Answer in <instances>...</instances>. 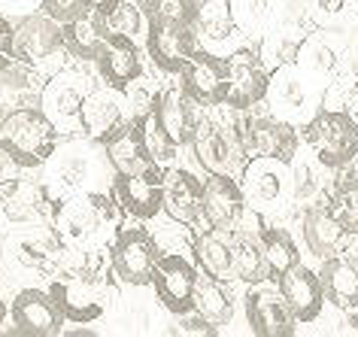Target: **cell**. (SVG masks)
<instances>
[{
    "label": "cell",
    "instance_id": "cell-1",
    "mask_svg": "<svg viewBox=\"0 0 358 337\" xmlns=\"http://www.w3.org/2000/svg\"><path fill=\"white\" fill-rule=\"evenodd\" d=\"M101 250L88 252L85 259L73 264H64L55 271L52 280V298L64 310V319L70 322H94L101 319L115 301V282H113V261H106Z\"/></svg>",
    "mask_w": 358,
    "mask_h": 337
},
{
    "label": "cell",
    "instance_id": "cell-2",
    "mask_svg": "<svg viewBox=\"0 0 358 337\" xmlns=\"http://www.w3.org/2000/svg\"><path fill=\"white\" fill-rule=\"evenodd\" d=\"M119 225V201L113 192H83L55 207V234L67 250H101L110 228Z\"/></svg>",
    "mask_w": 358,
    "mask_h": 337
},
{
    "label": "cell",
    "instance_id": "cell-3",
    "mask_svg": "<svg viewBox=\"0 0 358 337\" xmlns=\"http://www.w3.org/2000/svg\"><path fill=\"white\" fill-rule=\"evenodd\" d=\"M110 164L106 155H97V149L92 143H83V140H70V143L61 146L49 155L46 176H43V192L46 198L55 203L73 198V194L83 192H101V176ZM113 167V164H110Z\"/></svg>",
    "mask_w": 358,
    "mask_h": 337
},
{
    "label": "cell",
    "instance_id": "cell-4",
    "mask_svg": "<svg viewBox=\"0 0 358 337\" xmlns=\"http://www.w3.org/2000/svg\"><path fill=\"white\" fill-rule=\"evenodd\" d=\"M322 97H325V83L310 76L294 61H285V64L271 70L264 103L273 116L303 128L322 110Z\"/></svg>",
    "mask_w": 358,
    "mask_h": 337
},
{
    "label": "cell",
    "instance_id": "cell-5",
    "mask_svg": "<svg viewBox=\"0 0 358 337\" xmlns=\"http://www.w3.org/2000/svg\"><path fill=\"white\" fill-rule=\"evenodd\" d=\"M0 146L22 167H43L58 149V128L40 106H19L0 122Z\"/></svg>",
    "mask_w": 358,
    "mask_h": 337
},
{
    "label": "cell",
    "instance_id": "cell-6",
    "mask_svg": "<svg viewBox=\"0 0 358 337\" xmlns=\"http://www.w3.org/2000/svg\"><path fill=\"white\" fill-rule=\"evenodd\" d=\"M303 143L310 146L313 158L322 167L340 171V167L352 164L358 152V122L343 110H322L303 125Z\"/></svg>",
    "mask_w": 358,
    "mask_h": 337
},
{
    "label": "cell",
    "instance_id": "cell-7",
    "mask_svg": "<svg viewBox=\"0 0 358 337\" xmlns=\"http://www.w3.org/2000/svg\"><path fill=\"white\" fill-rule=\"evenodd\" d=\"M240 173H243V182H240L243 198L258 216L289 207V201L294 198L289 162H280L271 155H252Z\"/></svg>",
    "mask_w": 358,
    "mask_h": 337
},
{
    "label": "cell",
    "instance_id": "cell-8",
    "mask_svg": "<svg viewBox=\"0 0 358 337\" xmlns=\"http://www.w3.org/2000/svg\"><path fill=\"white\" fill-rule=\"evenodd\" d=\"M85 73L76 70H61L58 76H52L40 97V110L52 119V125L58 128V134H73L83 131V103L88 92H92Z\"/></svg>",
    "mask_w": 358,
    "mask_h": 337
},
{
    "label": "cell",
    "instance_id": "cell-9",
    "mask_svg": "<svg viewBox=\"0 0 358 337\" xmlns=\"http://www.w3.org/2000/svg\"><path fill=\"white\" fill-rule=\"evenodd\" d=\"M243 307H246V322L258 337H292L298 331V319L292 316L276 282H267V280L249 282L243 295Z\"/></svg>",
    "mask_w": 358,
    "mask_h": 337
},
{
    "label": "cell",
    "instance_id": "cell-10",
    "mask_svg": "<svg viewBox=\"0 0 358 337\" xmlns=\"http://www.w3.org/2000/svg\"><path fill=\"white\" fill-rule=\"evenodd\" d=\"M115 277L128 286H149L158 261V243L146 228H119L110 246Z\"/></svg>",
    "mask_w": 358,
    "mask_h": 337
},
{
    "label": "cell",
    "instance_id": "cell-11",
    "mask_svg": "<svg viewBox=\"0 0 358 337\" xmlns=\"http://www.w3.org/2000/svg\"><path fill=\"white\" fill-rule=\"evenodd\" d=\"M194 49H198L194 24L179 19H158V15L146 22V52L164 73H179Z\"/></svg>",
    "mask_w": 358,
    "mask_h": 337
},
{
    "label": "cell",
    "instance_id": "cell-12",
    "mask_svg": "<svg viewBox=\"0 0 358 337\" xmlns=\"http://www.w3.org/2000/svg\"><path fill=\"white\" fill-rule=\"evenodd\" d=\"M194 282H198V271L192 261L179 252L158 255L155 273H152V286L161 301V307L173 316H185L194 310Z\"/></svg>",
    "mask_w": 358,
    "mask_h": 337
},
{
    "label": "cell",
    "instance_id": "cell-13",
    "mask_svg": "<svg viewBox=\"0 0 358 337\" xmlns=\"http://www.w3.org/2000/svg\"><path fill=\"white\" fill-rule=\"evenodd\" d=\"M192 146H194V155H198V162L207 173L234 176L237 171H243V164H246L240 146L234 143V137L228 134L219 119L198 116V122H194Z\"/></svg>",
    "mask_w": 358,
    "mask_h": 337
},
{
    "label": "cell",
    "instance_id": "cell-14",
    "mask_svg": "<svg viewBox=\"0 0 358 337\" xmlns=\"http://www.w3.org/2000/svg\"><path fill=\"white\" fill-rule=\"evenodd\" d=\"M13 331L10 334H24V337H58L64 334V310L52 298V292L43 289H24L15 295L13 307Z\"/></svg>",
    "mask_w": 358,
    "mask_h": 337
},
{
    "label": "cell",
    "instance_id": "cell-15",
    "mask_svg": "<svg viewBox=\"0 0 358 337\" xmlns=\"http://www.w3.org/2000/svg\"><path fill=\"white\" fill-rule=\"evenodd\" d=\"M64 49V31L61 22L52 19L49 13H34L19 19L13 31V52L15 61L22 64H46L49 58H55Z\"/></svg>",
    "mask_w": 358,
    "mask_h": 337
},
{
    "label": "cell",
    "instance_id": "cell-16",
    "mask_svg": "<svg viewBox=\"0 0 358 337\" xmlns=\"http://www.w3.org/2000/svg\"><path fill=\"white\" fill-rule=\"evenodd\" d=\"M131 106L128 97L119 88L106 85L92 88L83 103V134H88L97 143H106L110 137H115L122 128L131 125Z\"/></svg>",
    "mask_w": 358,
    "mask_h": 337
},
{
    "label": "cell",
    "instance_id": "cell-17",
    "mask_svg": "<svg viewBox=\"0 0 358 337\" xmlns=\"http://www.w3.org/2000/svg\"><path fill=\"white\" fill-rule=\"evenodd\" d=\"M164 167L149 164L137 173H113V194L124 213L134 219H155L161 213Z\"/></svg>",
    "mask_w": 358,
    "mask_h": 337
},
{
    "label": "cell",
    "instance_id": "cell-18",
    "mask_svg": "<svg viewBox=\"0 0 358 337\" xmlns=\"http://www.w3.org/2000/svg\"><path fill=\"white\" fill-rule=\"evenodd\" d=\"M182 88L189 92V97L201 106H219L225 101L228 92V70H225V58L213 55L207 49H194L192 58L179 70Z\"/></svg>",
    "mask_w": 358,
    "mask_h": 337
},
{
    "label": "cell",
    "instance_id": "cell-19",
    "mask_svg": "<svg viewBox=\"0 0 358 337\" xmlns=\"http://www.w3.org/2000/svg\"><path fill=\"white\" fill-rule=\"evenodd\" d=\"M161 210L185 228L207 225V219H203V182L192 171H182V167H164Z\"/></svg>",
    "mask_w": 358,
    "mask_h": 337
},
{
    "label": "cell",
    "instance_id": "cell-20",
    "mask_svg": "<svg viewBox=\"0 0 358 337\" xmlns=\"http://www.w3.org/2000/svg\"><path fill=\"white\" fill-rule=\"evenodd\" d=\"M225 70H228V92L222 103L231 106H255L264 101L267 92V79L271 70L264 67L262 55H255L252 49H234L231 55H225Z\"/></svg>",
    "mask_w": 358,
    "mask_h": 337
},
{
    "label": "cell",
    "instance_id": "cell-21",
    "mask_svg": "<svg viewBox=\"0 0 358 337\" xmlns=\"http://www.w3.org/2000/svg\"><path fill=\"white\" fill-rule=\"evenodd\" d=\"M243 37L246 34L237 28L228 0H201L198 15H194V40L201 49L225 58L243 46Z\"/></svg>",
    "mask_w": 358,
    "mask_h": 337
},
{
    "label": "cell",
    "instance_id": "cell-22",
    "mask_svg": "<svg viewBox=\"0 0 358 337\" xmlns=\"http://www.w3.org/2000/svg\"><path fill=\"white\" fill-rule=\"evenodd\" d=\"M249 216V203L243 198V189L234 176H222L210 173V180L203 182V219L207 228H231L243 225V219Z\"/></svg>",
    "mask_w": 358,
    "mask_h": 337
},
{
    "label": "cell",
    "instance_id": "cell-23",
    "mask_svg": "<svg viewBox=\"0 0 358 337\" xmlns=\"http://www.w3.org/2000/svg\"><path fill=\"white\" fill-rule=\"evenodd\" d=\"M276 286H280L285 304H289L292 316L298 322H316L322 316V307H325V289H322V280L316 271H310L307 264H294L285 273L276 277Z\"/></svg>",
    "mask_w": 358,
    "mask_h": 337
},
{
    "label": "cell",
    "instance_id": "cell-24",
    "mask_svg": "<svg viewBox=\"0 0 358 337\" xmlns=\"http://www.w3.org/2000/svg\"><path fill=\"white\" fill-rule=\"evenodd\" d=\"M94 61H97V70H101V79L106 85L119 88V92H124V85L143 73L140 49L128 34H115V31L106 34V40Z\"/></svg>",
    "mask_w": 358,
    "mask_h": 337
},
{
    "label": "cell",
    "instance_id": "cell-25",
    "mask_svg": "<svg viewBox=\"0 0 358 337\" xmlns=\"http://www.w3.org/2000/svg\"><path fill=\"white\" fill-rule=\"evenodd\" d=\"M252 155H271L280 162H292L301 149L298 125L267 113H252V140H249Z\"/></svg>",
    "mask_w": 358,
    "mask_h": 337
},
{
    "label": "cell",
    "instance_id": "cell-26",
    "mask_svg": "<svg viewBox=\"0 0 358 337\" xmlns=\"http://www.w3.org/2000/svg\"><path fill=\"white\" fill-rule=\"evenodd\" d=\"M349 234L334 213H331L328 203H316L303 213V241H307V250L316 255V259H331L337 252H346L349 246Z\"/></svg>",
    "mask_w": 358,
    "mask_h": 337
},
{
    "label": "cell",
    "instance_id": "cell-27",
    "mask_svg": "<svg viewBox=\"0 0 358 337\" xmlns=\"http://www.w3.org/2000/svg\"><path fill=\"white\" fill-rule=\"evenodd\" d=\"M322 289H325V301H331L334 307L352 313L358 310V259L355 255H331L322 261L319 271Z\"/></svg>",
    "mask_w": 358,
    "mask_h": 337
},
{
    "label": "cell",
    "instance_id": "cell-28",
    "mask_svg": "<svg viewBox=\"0 0 358 337\" xmlns=\"http://www.w3.org/2000/svg\"><path fill=\"white\" fill-rule=\"evenodd\" d=\"M192 252L203 273L222 282L234 277V250H231V231L225 228H203V234L194 237Z\"/></svg>",
    "mask_w": 358,
    "mask_h": 337
},
{
    "label": "cell",
    "instance_id": "cell-29",
    "mask_svg": "<svg viewBox=\"0 0 358 337\" xmlns=\"http://www.w3.org/2000/svg\"><path fill=\"white\" fill-rule=\"evenodd\" d=\"M158 119L161 125L167 128V134L176 140L179 146H189L192 137H194V116L192 110V97L182 85H167L161 92V101H158Z\"/></svg>",
    "mask_w": 358,
    "mask_h": 337
},
{
    "label": "cell",
    "instance_id": "cell-30",
    "mask_svg": "<svg viewBox=\"0 0 358 337\" xmlns=\"http://www.w3.org/2000/svg\"><path fill=\"white\" fill-rule=\"evenodd\" d=\"M61 31H64V49L73 58H83V61H94L106 34H110L106 31V19L97 13H85L70 22H61Z\"/></svg>",
    "mask_w": 358,
    "mask_h": 337
},
{
    "label": "cell",
    "instance_id": "cell-31",
    "mask_svg": "<svg viewBox=\"0 0 358 337\" xmlns=\"http://www.w3.org/2000/svg\"><path fill=\"white\" fill-rule=\"evenodd\" d=\"M231 250H234V280H243V282L264 280L267 259H264L262 234L252 231V228H243V225L231 228Z\"/></svg>",
    "mask_w": 358,
    "mask_h": 337
},
{
    "label": "cell",
    "instance_id": "cell-32",
    "mask_svg": "<svg viewBox=\"0 0 358 337\" xmlns=\"http://www.w3.org/2000/svg\"><path fill=\"white\" fill-rule=\"evenodd\" d=\"M294 64L303 67L310 76H316L319 83H328L340 67V52L325 31H313V34H303Z\"/></svg>",
    "mask_w": 358,
    "mask_h": 337
},
{
    "label": "cell",
    "instance_id": "cell-33",
    "mask_svg": "<svg viewBox=\"0 0 358 337\" xmlns=\"http://www.w3.org/2000/svg\"><path fill=\"white\" fill-rule=\"evenodd\" d=\"M103 149H106V158H110V164H113V173H137V171H143V167L155 164L146 155V149H143L140 131H137L134 122L128 128H122L115 137L106 140Z\"/></svg>",
    "mask_w": 358,
    "mask_h": 337
},
{
    "label": "cell",
    "instance_id": "cell-34",
    "mask_svg": "<svg viewBox=\"0 0 358 337\" xmlns=\"http://www.w3.org/2000/svg\"><path fill=\"white\" fill-rule=\"evenodd\" d=\"M194 313L213 325H228L234 319V301L222 289V280L210 277L203 271L198 273V282H194Z\"/></svg>",
    "mask_w": 358,
    "mask_h": 337
},
{
    "label": "cell",
    "instance_id": "cell-35",
    "mask_svg": "<svg viewBox=\"0 0 358 337\" xmlns=\"http://www.w3.org/2000/svg\"><path fill=\"white\" fill-rule=\"evenodd\" d=\"M61 250H64V243L58 241V234L34 231V234L13 237V259L34 271H49L61 259Z\"/></svg>",
    "mask_w": 358,
    "mask_h": 337
},
{
    "label": "cell",
    "instance_id": "cell-36",
    "mask_svg": "<svg viewBox=\"0 0 358 337\" xmlns=\"http://www.w3.org/2000/svg\"><path fill=\"white\" fill-rule=\"evenodd\" d=\"M258 234H262V246H264V259H267V271L273 273V277H280L289 268L301 261V252L298 246H294L292 234L285 231L280 225H262L258 228Z\"/></svg>",
    "mask_w": 358,
    "mask_h": 337
},
{
    "label": "cell",
    "instance_id": "cell-37",
    "mask_svg": "<svg viewBox=\"0 0 358 337\" xmlns=\"http://www.w3.org/2000/svg\"><path fill=\"white\" fill-rule=\"evenodd\" d=\"M134 125H137L140 140H143V149H146V155L152 158V162L161 164V167H167V164H173V162H176L179 143L167 134V128L161 125L158 110H155V113H149V116H143L140 122H134Z\"/></svg>",
    "mask_w": 358,
    "mask_h": 337
},
{
    "label": "cell",
    "instance_id": "cell-38",
    "mask_svg": "<svg viewBox=\"0 0 358 337\" xmlns=\"http://www.w3.org/2000/svg\"><path fill=\"white\" fill-rule=\"evenodd\" d=\"M301 40H303V34H301L298 24H292V22L282 24V28H276V31H267L264 40H262V52H258L264 61V67L273 70V67L285 64V61H294Z\"/></svg>",
    "mask_w": 358,
    "mask_h": 337
},
{
    "label": "cell",
    "instance_id": "cell-39",
    "mask_svg": "<svg viewBox=\"0 0 358 337\" xmlns=\"http://www.w3.org/2000/svg\"><path fill=\"white\" fill-rule=\"evenodd\" d=\"M43 194V185H28L22 180H13L6 185H0V210L6 213L13 222H28L40 213L37 198Z\"/></svg>",
    "mask_w": 358,
    "mask_h": 337
},
{
    "label": "cell",
    "instance_id": "cell-40",
    "mask_svg": "<svg viewBox=\"0 0 358 337\" xmlns=\"http://www.w3.org/2000/svg\"><path fill=\"white\" fill-rule=\"evenodd\" d=\"M328 83L331 85L325 88L322 106H328V110H343L358 122V73L337 67V73L331 76Z\"/></svg>",
    "mask_w": 358,
    "mask_h": 337
},
{
    "label": "cell",
    "instance_id": "cell-41",
    "mask_svg": "<svg viewBox=\"0 0 358 337\" xmlns=\"http://www.w3.org/2000/svg\"><path fill=\"white\" fill-rule=\"evenodd\" d=\"M228 6H231V15H234L237 28L249 34V37L267 31V24L273 19L271 0H228Z\"/></svg>",
    "mask_w": 358,
    "mask_h": 337
},
{
    "label": "cell",
    "instance_id": "cell-42",
    "mask_svg": "<svg viewBox=\"0 0 358 337\" xmlns=\"http://www.w3.org/2000/svg\"><path fill=\"white\" fill-rule=\"evenodd\" d=\"M331 213L343 222L349 234H358V180H340L334 194H331Z\"/></svg>",
    "mask_w": 358,
    "mask_h": 337
},
{
    "label": "cell",
    "instance_id": "cell-43",
    "mask_svg": "<svg viewBox=\"0 0 358 337\" xmlns=\"http://www.w3.org/2000/svg\"><path fill=\"white\" fill-rule=\"evenodd\" d=\"M124 97H128V106H131V119L140 122L143 116H149V113L158 110V101H161V92L155 88V83L146 76H137L131 79L128 85H124Z\"/></svg>",
    "mask_w": 358,
    "mask_h": 337
},
{
    "label": "cell",
    "instance_id": "cell-44",
    "mask_svg": "<svg viewBox=\"0 0 358 337\" xmlns=\"http://www.w3.org/2000/svg\"><path fill=\"white\" fill-rule=\"evenodd\" d=\"M319 24H346L358 19V0H303Z\"/></svg>",
    "mask_w": 358,
    "mask_h": 337
},
{
    "label": "cell",
    "instance_id": "cell-45",
    "mask_svg": "<svg viewBox=\"0 0 358 337\" xmlns=\"http://www.w3.org/2000/svg\"><path fill=\"white\" fill-rule=\"evenodd\" d=\"M106 31L115 34H128V37H137V34L146 31V22H143V10L134 0H119V6L106 15Z\"/></svg>",
    "mask_w": 358,
    "mask_h": 337
},
{
    "label": "cell",
    "instance_id": "cell-46",
    "mask_svg": "<svg viewBox=\"0 0 358 337\" xmlns=\"http://www.w3.org/2000/svg\"><path fill=\"white\" fill-rule=\"evenodd\" d=\"M198 6H201V0H146L143 10L149 13V19L158 15V19H179V22L194 24Z\"/></svg>",
    "mask_w": 358,
    "mask_h": 337
},
{
    "label": "cell",
    "instance_id": "cell-47",
    "mask_svg": "<svg viewBox=\"0 0 358 337\" xmlns=\"http://www.w3.org/2000/svg\"><path fill=\"white\" fill-rule=\"evenodd\" d=\"M292 189H294V198L298 201H307V198H313L322 185H319V180H316V171L307 164V162H301L298 164V158H292Z\"/></svg>",
    "mask_w": 358,
    "mask_h": 337
},
{
    "label": "cell",
    "instance_id": "cell-48",
    "mask_svg": "<svg viewBox=\"0 0 358 337\" xmlns=\"http://www.w3.org/2000/svg\"><path fill=\"white\" fill-rule=\"evenodd\" d=\"M179 319H182V322L173 328V334H185V337H213L216 334V325L207 322L203 316H198L194 310L185 313V316H179Z\"/></svg>",
    "mask_w": 358,
    "mask_h": 337
},
{
    "label": "cell",
    "instance_id": "cell-49",
    "mask_svg": "<svg viewBox=\"0 0 358 337\" xmlns=\"http://www.w3.org/2000/svg\"><path fill=\"white\" fill-rule=\"evenodd\" d=\"M43 10H46V0H0V15L6 19H24Z\"/></svg>",
    "mask_w": 358,
    "mask_h": 337
},
{
    "label": "cell",
    "instance_id": "cell-50",
    "mask_svg": "<svg viewBox=\"0 0 358 337\" xmlns=\"http://www.w3.org/2000/svg\"><path fill=\"white\" fill-rule=\"evenodd\" d=\"M13 31H15L13 19L0 15V73H3V70L15 61V52H13Z\"/></svg>",
    "mask_w": 358,
    "mask_h": 337
},
{
    "label": "cell",
    "instance_id": "cell-51",
    "mask_svg": "<svg viewBox=\"0 0 358 337\" xmlns=\"http://www.w3.org/2000/svg\"><path fill=\"white\" fill-rule=\"evenodd\" d=\"M19 173H22V164L15 162V158L6 152L3 146H0V185H6V182H13V180H19Z\"/></svg>",
    "mask_w": 358,
    "mask_h": 337
},
{
    "label": "cell",
    "instance_id": "cell-52",
    "mask_svg": "<svg viewBox=\"0 0 358 337\" xmlns=\"http://www.w3.org/2000/svg\"><path fill=\"white\" fill-rule=\"evenodd\" d=\"M79 3H83L88 13H97V15H103V19H106V15L119 6V0H79Z\"/></svg>",
    "mask_w": 358,
    "mask_h": 337
},
{
    "label": "cell",
    "instance_id": "cell-53",
    "mask_svg": "<svg viewBox=\"0 0 358 337\" xmlns=\"http://www.w3.org/2000/svg\"><path fill=\"white\" fill-rule=\"evenodd\" d=\"M349 328H346V331H352V334H358V316H349V322H346Z\"/></svg>",
    "mask_w": 358,
    "mask_h": 337
},
{
    "label": "cell",
    "instance_id": "cell-54",
    "mask_svg": "<svg viewBox=\"0 0 358 337\" xmlns=\"http://www.w3.org/2000/svg\"><path fill=\"white\" fill-rule=\"evenodd\" d=\"M3 319H6V304H3V298H0V325H3Z\"/></svg>",
    "mask_w": 358,
    "mask_h": 337
},
{
    "label": "cell",
    "instance_id": "cell-55",
    "mask_svg": "<svg viewBox=\"0 0 358 337\" xmlns=\"http://www.w3.org/2000/svg\"><path fill=\"white\" fill-rule=\"evenodd\" d=\"M355 158H358V152H355Z\"/></svg>",
    "mask_w": 358,
    "mask_h": 337
}]
</instances>
